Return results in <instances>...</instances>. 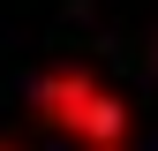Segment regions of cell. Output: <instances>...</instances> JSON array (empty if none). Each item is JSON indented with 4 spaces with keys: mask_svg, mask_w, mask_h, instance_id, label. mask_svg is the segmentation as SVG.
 Wrapping results in <instances>:
<instances>
[{
    "mask_svg": "<svg viewBox=\"0 0 158 151\" xmlns=\"http://www.w3.org/2000/svg\"><path fill=\"white\" fill-rule=\"evenodd\" d=\"M30 106H38V121L45 128H60V136H75L83 151H106V144H128V98L113 83H98L90 68H45V76H30Z\"/></svg>",
    "mask_w": 158,
    "mask_h": 151,
    "instance_id": "cell-1",
    "label": "cell"
},
{
    "mask_svg": "<svg viewBox=\"0 0 158 151\" xmlns=\"http://www.w3.org/2000/svg\"><path fill=\"white\" fill-rule=\"evenodd\" d=\"M0 151H23V144H8V136H0Z\"/></svg>",
    "mask_w": 158,
    "mask_h": 151,
    "instance_id": "cell-2",
    "label": "cell"
},
{
    "mask_svg": "<svg viewBox=\"0 0 158 151\" xmlns=\"http://www.w3.org/2000/svg\"><path fill=\"white\" fill-rule=\"evenodd\" d=\"M106 151H128V144H106Z\"/></svg>",
    "mask_w": 158,
    "mask_h": 151,
    "instance_id": "cell-3",
    "label": "cell"
}]
</instances>
